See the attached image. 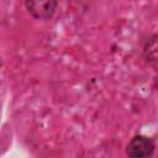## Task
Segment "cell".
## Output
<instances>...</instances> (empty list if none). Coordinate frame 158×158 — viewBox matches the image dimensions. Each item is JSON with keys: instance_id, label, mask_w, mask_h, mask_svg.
<instances>
[{"instance_id": "3", "label": "cell", "mask_w": 158, "mask_h": 158, "mask_svg": "<svg viewBox=\"0 0 158 158\" xmlns=\"http://www.w3.org/2000/svg\"><path fill=\"white\" fill-rule=\"evenodd\" d=\"M143 57L153 67L158 68V35L151 36L143 46Z\"/></svg>"}, {"instance_id": "2", "label": "cell", "mask_w": 158, "mask_h": 158, "mask_svg": "<svg viewBox=\"0 0 158 158\" xmlns=\"http://www.w3.org/2000/svg\"><path fill=\"white\" fill-rule=\"evenodd\" d=\"M154 151V143L151 138L138 135L135 136L126 147V153L132 158H142L151 156Z\"/></svg>"}, {"instance_id": "1", "label": "cell", "mask_w": 158, "mask_h": 158, "mask_svg": "<svg viewBox=\"0 0 158 158\" xmlns=\"http://www.w3.org/2000/svg\"><path fill=\"white\" fill-rule=\"evenodd\" d=\"M58 6L57 0H25L27 12L36 20H49Z\"/></svg>"}]
</instances>
